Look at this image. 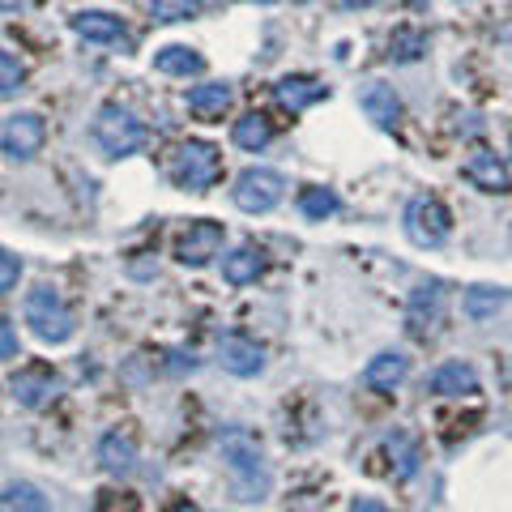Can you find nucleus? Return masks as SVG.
I'll return each instance as SVG.
<instances>
[{
    "instance_id": "31",
    "label": "nucleus",
    "mask_w": 512,
    "mask_h": 512,
    "mask_svg": "<svg viewBox=\"0 0 512 512\" xmlns=\"http://www.w3.org/2000/svg\"><path fill=\"white\" fill-rule=\"evenodd\" d=\"M9 359H18V329L0 316V363H9Z\"/></svg>"
},
{
    "instance_id": "3",
    "label": "nucleus",
    "mask_w": 512,
    "mask_h": 512,
    "mask_svg": "<svg viewBox=\"0 0 512 512\" xmlns=\"http://www.w3.org/2000/svg\"><path fill=\"white\" fill-rule=\"evenodd\" d=\"M218 171H222V154L210 141H184L171 158V180L188 192H205L218 180Z\"/></svg>"
},
{
    "instance_id": "8",
    "label": "nucleus",
    "mask_w": 512,
    "mask_h": 512,
    "mask_svg": "<svg viewBox=\"0 0 512 512\" xmlns=\"http://www.w3.org/2000/svg\"><path fill=\"white\" fill-rule=\"evenodd\" d=\"M222 239H227V231H222V222H210V218L192 222V227L180 235V244H175V261L188 265V269L210 265L214 256L222 252Z\"/></svg>"
},
{
    "instance_id": "19",
    "label": "nucleus",
    "mask_w": 512,
    "mask_h": 512,
    "mask_svg": "<svg viewBox=\"0 0 512 512\" xmlns=\"http://www.w3.org/2000/svg\"><path fill=\"white\" fill-rule=\"evenodd\" d=\"M274 94H278V103L286 107V111H308L312 103H320L325 99V86L316 82V77H282V82L274 86Z\"/></svg>"
},
{
    "instance_id": "14",
    "label": "nucleus",
    "mask_w": 512,
    "mask_h": 512,
    "mask_svg": "<svg viewBox=\"0 0 512 512\" xmlns=\"http://www.w3.org/2000/svg\"><path fill=\"white\" fill-rule=\"evenodd\" d=\"M73 30H77V35H82L86 43H116V47H133V39H128L124 22L116 18V13H103V9L77 13V18H73Z\"/></svg>"
},
{
    "instance_id": "25",
    "label": "nucleus",
    "mask_w": 512,
    "mask_h": 512,
    "mask_svg": "<svg viewBox=\"0 0 512 512\" xmlns=\"http://www.w3.org/2000/svg\"><path fill=\"white\" fill-rule=\"evenodd\" d=\"M500 308H504V291H491V286H474V291L466 295V316L470 320H491Z\"/></svg>"
},
{
    "instance_id": "6",
    "label": "nucleus",
    "mask_w": 512,
    "mask_h": 512,
    "mask_svg": "<svg viewBox=\"0 0 512 512\" xmlns=\"http://www.w3.org/2000/svg\"><path fill=\"white\" fill-rule=\"evenodd\" d=\"M282 192H286V180L278 171H269V167H248V171H239V180L231 188V197L235 205L244 214H269L274 205L282 201Z\"/></svg>"
},
{
    "instance_id": "23",
    "label": "nucleus",
    "mask_w": 512,
    "mask_h": 512,
    "mask_svg": "<svg viewBox=\"0 0 512 512\" xmlns=\"http://www.w3.org/2000/svg\"><path fill=\"white\" fill-rule=\"evenodd\" d=\"M0 512H52V504L35 483H9L0 495Z\"/></svg>"
},
{
    "instance_id": "34",
    "label": "nucleus",
    "mask_w": 512,
    "mask_h": 512,
    "mask_svg": "<svg viewBox=\"0 0 512 512\" xmlns=\"http://www.w3.org/2000/svg\"><path fill=\"white\" fill-rule=\"evenodd\" d=\"M30 5H35V0H0V9L5 13H18V9H30Z\"/></svg>"
},
{
    "instance_id": "20",
    "label": "nucleus",
    "mask_w": 512,
    "mask_h": 512,
    "mask_svg": "<svg viewBox=\"0 0 512 512\" xmlns=\"http://www.w3.org/2000/svg\"><path fill=\"white\" fill-rule=\"evenodd\" d=\"M99 461L107 474H128L137 466V444L133 436H124V431H107V436L99 440Z\"/></svg>"
},
{
    "instance_id": "11",
    "label": "nucleus",
    "mask_w": 512,
    "mask_h": 512,
    "mask_svg": "<svg viewBox=\"0 0 512 512\" xmlns=\"http://www.w3.org/2000/svg\"><path fill=\"white\" fill-rule=\"evenodd\" d=\"M444 303H448V291H444V282H423L419 291L410 295V308H406V320H410V333H427V329H436L440 320H444Z\"/></svg>"
},
{
    "instance_id": "9",
    "label": "nucleus",
    "mask_w": 512,
    "mask_h": 512,
    "mask_svg": "<svg viewBox=\"0 0 512 512\" xmlns=\"http://www.w3.org/2000/svg\"><path fill=\"white\" fill-rule=\"evenodd\" d=\"M218 363L227 367L231 376H261L265 372V350L256 346L252 338L244 333H227V338H218Z\"/></svg>"
},
{
    "instance_id": "1",
    "label": "nucleus",
    "mask_w": 512,
    "mask_h": 512,
    "mask_svg": "<svg viewBox=\"0 0 512 512\" xmlns=\"http://www.w3.org/2000/svg\"><path fill=\"white\" fill-rule=\"evenodd\" d=\"M218 448H222V461H227V474H231L239 500H248V504L265 500L269 470H265V457H261V448H256V440L244 436V431H227V436L218 440Z\"/></svg>"
},
{
    "instance_id": "18",
    "label": "nucleus",
    "mask_w": 512,
    "mask_h": 512,
    "mask_svg": "<svg viewBox=\"0 0 512 512\" xmlns=\"http://www.w3.org/2000/svg\"><path fill=\"white\" fill-rule=\"evenodd\" d=\"M261 274H265V252L261 248L244 244V248H235V252L222 256V278H227L231 286H248Z\"/></svg>"
},
{
    "instance_id": "12",
    "label": "nucleus",
    "mask_w": 512,
    "mask_h": 512,
    "mask_svg": "<svg viewBox=\"0 0 512 512\" xmlns=\"http://www.w3.org/2000/svg\"><path fill=\"white\" fill-rule=\"evenodd\" d=\"M359 107L376 128H384V133H393V128L402 124V99H397V90L384 86V82H367L359 90Z\"/></svg>"
},
{
    "instance_id": "38",
    "label": "nucleus",
    "mask_w": 512,
    "mask_h": 512,
    "mask_svg": "<svg viewBox=\"0 0 512 512\" xmlns=\"http://www.w3.org/2000/svg\"><path fill=\"white\" fill-rule=\"evenodd\" d=\"M508 154H512V141H508Z\"/></svg>"
},
{
    "instance_id": "29",
    "label": "nucleus",
    "mask_w": 512,
    "mask_h": 512,
    "mask_svg": "<svg viewBox=\"0 0 512 512\" xmlns=\"http://www.w3.org/2000/svg\"><path fill=\"white\" fill-rule=\"evenodd\" d=\"M197 9H201V0H150V13L158 22H180Z\"/></svg>"
},
{
    "instance_id": "16",
    "label": "nucleus",
    "mask_w": 512,
    "mask_h": 512,
    "mask_svg": "<svg viewBox=\"0 0 512 512\" xmlns=\"http://www.w3.org/2000/svg\"><path fill=\"white\" fill-rule=\"evenodd\" d=\"M431 393L436 397H466V393H478V372L470 363H440L436 372H431Z\"/></svg>"
},
{
    "instance_id": "24",
    "label": "nucleus",
    "mask_w": 512,
    "mask_h": 512,
    "mask_svg": "<svg viewBox=\"0 0 512 512\" xmlns=\"http://www.w3.org/2000/svg\"><path fill=\"white\" fill-rule=\"evenodd\" d=\"M299 214L312 218V222L333 218V214H338V192H333V188H320V184L303 188V192H299Z\"/></svg>"
},
{
    "instance_id": "26",
    "label": "nucleus",
    "mask_w": 512,
    "mask_h": 512,
    "mask_svg": "<svg viewBox=\"0 0 512 512\" xmlns=\"http://www.w3.org/2000/svg\"><path fill=\"white\" fill-rule=\"evenodd\" d=\"M384 448L393 453L397 474H402V478H414V474H419V448H414V440H406V436H389V440H384Z\"/></svg>"
},
{
    "instance_id": "30",
    "label": "nucleus",
    "mask_w": 512,
    "mask_h": 512,
    "mask_svg": "<svg viewBox=\"0 0 512 512\" xmlns=\"http://www.w3.org/2000/svg\"><path fill=\"white\" fill-rule=\"evenodd\" d=\"M18 278H22V261H18L13 252L0 248V295L13 291V286H18Z\"/></svg>"
},
{
    "instance_id": "35",
    "label": "nucleus",
    "mask_w": 512,
    "mask_h": 512,
    "mask_svg": "<svg viewBox=\"0 0 512 512\" xmlns=\"http://www.w3.org/2000/svg\"><path fill=\"white\" fill-rule=\"evenodd\" d=\"M350 512H384L376 500H355V504H350Z\"/></svg>"
},
{
    "instance_id": "5",
    "label": "nucleus",
    "mask_w": 512,
    "mask_h": 512,
    "mask_svg": "<svg viewBox=\"0 0 512 512\" xmlns=\"http://www.w3.org/2000/svg\"><path fill=\"white\" fill-rule=\"evenodd\" d=\"M406 235H410V244L414 248H440L448 235H453V218H448L444 210V201L436 197H414L406 205Z\"/></svg>"
},
{
    "instance_id": "13",
    "label": "nucleus",
    "mask_w": 512,
    "mask_h": 512,
    "mask_svg": "<svg viewBox=\"0 0 512 512\" xmlns=\"http://www.w3.org/2000/svg\"><path fill=\"white\" fill-rule=\"evenodd\" d=\"M461 175H466V180H470L478 192H491V197H504V192H512V175H508V167H504L495 154H487V150L470 154L466 163H461Z\"/></svg>"
},
{
    "instance_id": "22",
    "label": "nucleus",
    "mask_w": 512,
    "mask_h": 512,
    "mask_svg": "<svg viewBox=\"0 0 512 512\" xmlns=\"http://www.w3.org/2000/svg\"><path fill=\"white\" fill-rule=\"evenodd\" d=\"M235 146L248 150V154H261L269 146V137H274V128H269V120L261 116V111H248V116H239L235 128H231Z\"/></svg>"
},
{
    "instance_id": "33",
    "label": "nucleus",
    "mask_w": 512,
    "mask_h": 512,
    "mask_svg": "<svg viewBox=\"0 0 512 512\" xmlns=\"http://www.w3.org/2000/svg\"><path fill=\"white\" fill-rule=\"evenodd\" d=\"M184 367L188 372H197V359L192 355H171V372H184Z\"/></svg>"
},
{
    "instance_id": "27",
    "label": "nucleus",
    "mask_w": 512,
    "mask_h": 512,
    "mask_svg": "<svg viewBox=\"0 0 512 512\" xmlns=\"http://www.w3.org/2000/svg\"><path fill=\"white\" fill-rule=\"evenodd\" d=\"M423 52H427V35H419V30H397V35L389 39L393 60H419Z\"/></svg>"
},
{
    "instance_id": "10",
    "label": "nucleus",
    "mask_w": 512,
    "mask_h": 512,
    "mask_svg": "<svg viewBox=\"0 0 512 512\" xmlns=\"http://www.w3.org/2000/svg\"><path fill=\"white\" fill-rule=\"evenodd\" d=\"M9 393H13V402H18V406L39 410V406H47V402H56L60 380L47 372V367H22V372L9 380Z\"/></svg>"
},
{
    "instance_id": "21",
    "label": "nucleus",
    "mask_w": 512,
    "mask_h": 512,
    "mask_svg": "<svg viewBox=\"0 0 512 512\" xmlns=\"http://www.w3.org/2000/svg\"><path fill=\"white\" fill-rule=\"evenodd\" d=\"M154 69L167 73V77H197L205 69V60H201V52H192V47L171 43V47H163V52L154 56Z\"/></svg>"
},
{
    "instance_id": "39",
    "label": "nucleus",
    "mask_w": 512,
    "mask_h": 512,
    "mask_svg": "<svg viewBox=\"0 0 512 512\" xmlns=\"http://www.w3.org/2000/svg\"><path fill=\"white\" fill-rule=\"evenodd\" d=\"M508 239H512V231H508Z\"/></svg>"
},
{
    "instance_id": "15",
    "label": "nucleus",
    "mask_w": 512,
    "mask_h": 512,
    "mask_svg": "<svg viewBox=\"0 0 512 512\" xmlns=\"http://www.w3.org/2000/svg\"><path fill=\"white\" fill-rule=\"evenodd\" d=\"M406 376H410V359L402 355V350H384V355H376L363 367V384L376 389V393H393Z\"/></svg>"
},
{
    "instance_id": "17",
    "label": "nucleus",
    "mask_w": 512,
    "mask_h": 512,
    "mask_svg": "<svg viewBox=\"0 0 512 512\" xmlns=\"http://www.w3.org/2000/svg\"><path fill=\"white\" fill-rule=\"evenodd\" d=\"M231 99H235V90L227 82H201L188 90V111L197 120H218L231 107Z\"/></svg>"
},
{
    "instance_id": "28",
    "label": "nucleus",
    "mask_w": 512,
    "mask_h": 512,
    "mask_svg": "<svg viewBox=\"0 0 512 512\" xmlns=\"http://www.w3.org/2000/svg\"><path fill=\"white\" fill-rule=\"evenodd\" d=\"M26 82V69H22V60L18 56H9V52H0V99H9V94H18Z\"/></svg>"
},
{
    "instance_id": "36",
    "label": "nucleus",
    "mask_w": 512,
    "mask_h": 512,
    "mask_svg": "<svg viewBox=\"0 0 512 512\" xmlns=\"http://www.w3.org/2000/svg\"><path fill=\"white\" fill-rule=\"evenodd\" d=\"M175 512H197V508H192V504H180V508H175Z\"/></svg>"
},
{
    "instance_id": "37",
    "label": "nucleus",
    "mask_w": 512,
    "mask_h": 512,
    "mask_svg": "<svg viewBox=\"0 0 512 512\" xmlns=\"http://www.w3.org/2000/svg\"><path fill=\"white\" fill-rule=\"evenodd\" d=\"M256 5H274V0H256Z\"/></svg>"
},
{
    "instance_id": "7",
    "label": "nucleus",
    "mask_w": 512,
    "mask_h": 512,
    "mask_svg": "<svg viewBox=\"0 0 512 512\" xmlns=\"http://www.w3.org/2000/svg\"><path fill=\"white\" fill-rule=\"evenodd\" d=\"M43 141H47V124H43V116H35V111H18V116H9L0 124V150L9 158H18V163L35 158L43 150Z\"/></svg>"
},
{
    "instance_id": "2",
    "label": "nucleus",
    "mask_w": 512,
    "mask_h": 512,
    "mask_svg": "<svg viewBox=\"0 0 512 512\" xmlns=\"http://www.w3.org/2000/svg\"><path fill=\"white\" fill-rule=\"evenodd\" d=\"M26 325L35 329V338L39 342H69L73 338V312H69V303L60 299V291H52V286H35V291L26 295Z\"/></svg>"
},
{
    "instance_id": "32",
    "label": "nucleus",
    "mask_w": 512,
    "mask_h": 512,
    "mask_svg": "<svg viewBox=\"0 0 512 512\" xmlns=\"http://www.w3.org/2000/svg\"><path fill=\"white\" fill-rule=\"evenodd\" d=\"M99 512H137V500H133V495H124V500H120L116 491H103L99 495Z\"/></svg>"
},
{
    "instance_id": "4",
    "label": "nucleus",
    "mask_w": 512,
    "mask_h": 512,
    "mask_svg": "<svg viewBox=\"0 0 512 512\" xmlns=\"http://www.w3.org/2000/svg\"><path fill=\"white\" fill-rule=\"evenodd\" d=\"M94 141L103 146V154L124 158V154L141 150V141H146V128H141V120L133 116V111L107 103V107H99V116H94Z\"/></svg>"
}]
</instances>
